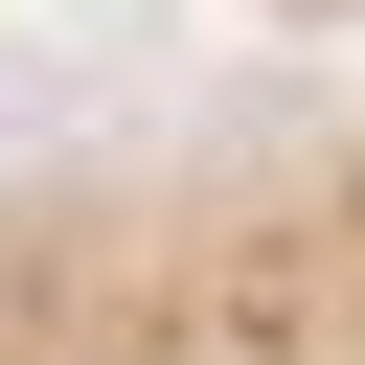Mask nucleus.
I'll return each mask as SVG.
<instances>
[{
	"mask_svg": "<svg viewBox=\"0 0 365 365\" xmlns=\"http://www.w3.org/2000/svg\"><path fill=\"white\" fill-rule=\"evenodd\" d=\"M0 365H365V46L251 23L228 68L23 114Z\"/></svg>",
	"mask_w": 365,
	"mask_h": 365,
	"instance_id": "nucleus-1",
	"label": "nucleus"
},
{
	"mask_svg": "<svg viewBox=\"0 0 365 365\" xmlns=\"http://www.w3.org/2000/svg\"><path fill=\"white\" fill-rule=\"evenodd\" d=\"M251 23H319V46H365V0H251Z\"/></svg>",
	"mask_w": 365,
	"mask_h": 365,
	"instance_id": "nucleus-2",
	"label": "nucleus"
}]
</instances>
